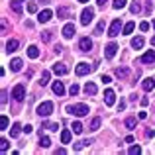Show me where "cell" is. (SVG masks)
I'll return each mask as SVG.
<instances>
[{"label":"cell","mask_w":155,"mask_h":155,"mask_svg":"<svg viewBox=\"0 0 155 155\" xmlns=\"http://www.w3.org/2000/svg\"><path fill=\"white\" fill-rule=\"evenodd\" d=\"M114 73H116V77H118V79H128V75H130V69H128V67H118Z\"/></svg>","instance_id":"cell-20"},{"label":"cell","mask_w":155,"mask_h":155,"mask_svg":"<svg viewBox=\"0 0 155 155\" xmlns=\"http://www.w3.org/2000/svg\"><path fill=\"white\" fill-rule=\"evenodd\" d=\"M91 71H92V67H91L88 63H79V65H77V69H75V73H77L79 77H83V75H88Z\"/></svg>","instance_id":"cell-10"},{"label":"cell","mask_w":155,"mask_h":155,"mask_svg":"<svg viewBox=\"0 0 155 155\" xmlns=\"http://www.w3.org/2000/svg\"><path fill=\"white\" fill-rule=\"evenodd\" d=\"M137 118H140V120H145V118H147V112H140V116H137Z\"/></svg>","instance_id":"cell-52"},{"label":"cell","mask_w":155,"mask_h":155,"mask_svg":"<svg viewBox=\"0 0 155 155\" xmlns=\"http://www.w3.org/2000/svg\"><path fill=\"white\" fill-rule=\"evenodd\" d=\"M22 132H24V128L16 122V124L12 126V130H10V137H14V140H16V137H20V134H22Z\"/></svg>","instance_id":"cell-19"},{"label":"cell","mask_w":155,"mask_h":155,"mask_svg":"<svg viewBox=\"0 0 155 155\" xmlns=\"http://www.w3.org/2000/svg\"><path fill=\"white\" fill-rule=\"evenodd\" d=\"M79 49L83 51V53H88L92 49V39L91 38H87V35H84V38H81V41H79Z\"/></svg>","instance_id":"cell-7"},{"label":"cell","mask_w":155,"mask_h":155,"mask_svg":"<svg viewBox=\"0 0 155 155\" xmlns=\"http://www.w3.org/2000/svg\"><path fill=\"white\" fill-rule=\"evenodd\" d=\"M124 108H126V100H120V104H118V112H122Z\"/></svg>","instance_id":"cell-48"},{"label":"cell","mask_w":155,"mask_h":155,"mask_svg":"<svg viewBox=\"0 0 155 155\" xmlns=\"http://www.w3.org/2000/svg\"><path fill=\"white\" fill-rule=\"evenodd\" d=\"M61 34H63L65 39H71L73 35H75V24H65L63 30H61Z\"/></svg>","instance_id":"cell-9"},{"label":"cell","mask_w":155,"mask_h":155,"mask_svg":"<svg viewBox=\"0 0 155 155\" xmlns=\"http://www.w3.org/2000/svg\"><path fill=\"white\" fill-rule=\"evenodd\" d=\"M35 114H38L39 118H47L53 114V102H49V100H45V102L38 104V108H35Z\"/></svg>","instance_id":"cell-1"},{"label":"cell","mask_w":155,"mask_h":155,"mask_svg":"<svg viewBox=\"0 0 155 155\" xmlns=\"http://www.w3.org/2000/svg\"><path fill=\"white\" fill-rule=\"evenodd\" d=\"M53 51H55V53H57V55H59V53H61V51H63V47H61V45H55V47H53Z\"/></svg>","instance_id":"cell-49"},{"label":"cell","mask_w":155,"mask_h":155,"mask_svg":"<svg viewBox=\"0 0 155 155\" xmlns=\"http://www.w3.org/2000/svg\"><path fill=\"white\" fill-rule=\"evenodd\" d=\"M51 39H53V34H51V31H41V41L49 43Z\"/></svg>","instance_id":"cell-37"},{"label":"cell","mask_w":155,"mask_h":155,"mask_svg":"<svg viewBox=\"0 0 155 155\" xmlns=\"http://www.w3.org/2000/svg\"><path fill=\"white\" fill-rule=\"evenodd\" d=\"M39 145H41V147H49V145H51V140L47 136H41V134H39Z\"/></svg>","instance_id":"cell-32"},{"label":"cell","mask_w":155,"mask_h":155,"mask_svg":"<svg viewBox=\"0 0 155 155\" xmlns=\"http://www.w3.org/2000/svg\"><path fill=\"white\" fill-rule=\"evenodd\" d=\"M140 30H141V31H147V30H149V22H141V24H140Z\"/></svg>","instance_id":"cell-43"},{"label":"cell","mask_w":155,"mask_h":155,"mask_svg":"<svg viewBox=\"0 0 155 155\" xmlns=\"http://www.w3.org/2000/svg\"><path fill=\"white\" fill-rule=\"evenodd\" d=\"M100 124H102V122H100V118H94V120L91 122V130H92V132H96V130L100 128Z\"/></svg>","instance_id":"cell-39"},{"label":"cell","mask_w":155,"mask_h":155,"mask_svg":"<svg viewBox=\"0 0 155 155\" xmlns=\"http://www.w3.org/2000/svg\"><path fill=\"white\" fill-rule=\"evenodd\" d=\"M84 92L91 94V96H94L96 94V84L94 83H87V84H84Z\"/></svg>","instance_id":"cell-26"},{"label":"cell","mask_w":155,"mask_h":155,"mask_svg":"<svg viewBox=\"0 0 155 155\" xmlns=\"http://www.w3.org/2000/svg\"><path fill=\"white\" fill-rule=\"evenodd\" d=\"M49 79H51V73H49V71H43V73H41V81H39V84H41V87H45V84L49 83Z\"/></svg>","instance_id":"cell-31"},{"label":"cell","mask_w":155,"mask_h":155,"mask_svg":"<svg viewBox=\"0 0 155 155\" xmlns=\"http://www.w3.org/2000/svg\"><path fill=\"white\" fill-rule=\"evenodd\" d=\"M18 47H20V41H18V39H8V41H6V53L18 51Z\"/></svg>","instance_id":"cell-17"},{"label":"cell","mask_w":155,"mask_h":155,"mask_svg":"<svg viewBox=\"0 0 155 155\" xmlns=\"http://www.w3.org/2000/svg\"><path fill=\"white\" fill-rule=\"evenodd\" d=\"M65 110H67L69 114H75V116H79V118H81V116H87V114H88V106L83 104V102H81V104H75V106H67Z\"/></svg>","instance_id":"cell-2"},{"label":"cell","mask_w":155,"mask_h":155,"mask_svg":"<svg viewBox=\"0 0 155 155\" xmlns=\"http://www.w3.org/2000/svg\"><path fill=\"white\" fill-rule=\"evenodd\" d=\"M126 143H134V136H128V137H126Z\"/></svg>","instance_id":"cell-53"},{"label":"cell","mask_w":155,"mask_h":155,"mask_svg":"<svg viewBox=\"0 0 155 155\" xmlns=\"http://www.w3.org/2000/svg\"><path fill=\"white\" fill-rule=\"evenodd\" d=\"M69 16H71V10H69V8H65V6L57 8V18L65 20V18H69Z\"/></svg>","instance_id":"cell-21"},{"label":"cell","mask_w":155,"mask_h":155,"mask_svg":"<svg viewBox=\"0 0 155 155\" xmlns=\"http://www.w3.org/2000/svg\"><path fill=\"white\" fill-rule=\"evenodd\" d=\"M28 57H30V59H38V57H39V49L35 45H30V47H28Z\"/></svg>","instance_id":"cell-23"},{"label":"cell","mask_w":155,"mask_h":155,"mask_svg":"<svg viewBox=\"0 0 155 155\" xmlns=\"http://www.w3.org/2000/svg\"><path fill=\"white\" fill-rule=\"evenodd\" d=\"M92 18H94V10H92V8H84V10L81 12V24H83V26H88V24L92 22Z\"/></svg>","instance_id":"cell-4"},{"label":"cell","mask_w":155,"mask_h":155,"mask_svg":"<svg viewBox=\"0 0 155 155\" xmlns=\"http://www.w3.org/2000/svg\"><path fill=\"white\" fill-rule=\"evenodd\" d=\"M28 12H30V14H35V12H38V4L30 2V4H28Z\"/></svg>","instance_id":"cell-42"},{"label":"cell","mask_w":155,"mask_h":155,"mask_svg":"<svg viewBox=\"0 0 155 155\" xmlns=\"http://www.w3.org/2000/svg\"><path fill=\"white\" fill-rule=\"evenodd\" d=\"M24 132H26V134H31V132H34V128H31V126H26V128H24Z\"/></svg>","instance_id":"cell-51"},{"label":"cell","mask_w":155,"mask_h":155,"mask_svg":"<svg viewBox=\"0 0 155 155\" xmlns=\"http://www.w3.org/2000/svg\"><path fill=\"white\" fill-rule=\"evenodd\" d=\"M41 128L49 130V132H57V128H59V124H57V122H43V124H41Z\"/></svg>","instance_id":"cell-27"},{"label":"cell","mask_w":155,"mask_h":155,"mask_svg":"<svg viewBox=\"0 0 155 155\" xmlns=\"http://www.w3.org/2000/svg\"><path fill=\"white\" fill-rule=\"evenodd\" d=\"M84 147H88V145H87V141H77V143L75 145H73V149H75V151H81V149H84Z\"/></svg>","instance_id":"cell-38"},{"label":"cell","mask_w":155,"mask_h":155,"mask_svg":"<svg viewBox=\"0 0 155 155\" xmlns=\"http://www.w3.org/2000/svg\"><path fill=\"white\" fill-rule=\"evenodd\" d=\"M151 45L155 47V35H153V38H151Z\"/></svg>","instance_id":"cell-57"},{"label":"cell","mask_w":155,"mask_h":155,"mask_svg":"<svg viewBox=\"0 0 155 155\" xmlns=\"http://www.w3.org/2000/svg\"><path fill=\"white\" fill-rule=\"evenodd\" d=\"M6 100H8V92H6V91H2V98H0V102H2V106L6 104Z\"/></svg>","instance_id":"cell-47"},{"label":"cell","mask_w":155,"mask_h":155,"mask_svg":"<svg viewBox=\"0 0 155 155\" xmlns=\"http://www.w3.org/2000/svg\"><path fill=\"white\" fill-rule=\"evenodd\" d=\"M141 88H143L145 92H151L153 88H155V79H153V77H147V79L141 83Z\"/></svg>","instance_id":"cell-15"},{"label":"cell","mask_w":155,"mask_h":155,"mask_svg":"<svg viewBox=\"0 0 155 155\" xmlns=\"http://www.w3.org/2000/svg\"><path fill=\"white\" fill-rule=\"evenodd\" d=\"M55 153H59V155H65V153H67V151H65V149L63 147H59V149H57V151Z\"/></svg>","instance_id":"cell-54"},{"label":"cell","mask_w":155,"mask_h":155,"mask_svg":"<svg viewBox=\"0 0 155 155\" xmlns=\"http://www.w3.org/2000/svg\"><path fill=\"white\" fill-rule=\"evenodd\" d=\"M51 71L53 73H55V75H67V71H69V69H67V65H65V63H55V65H53V67H51Z\"/></svg>","instance_id":"cell-13"},{"label":"cell","mask_w":155,"mask_h":155,"mask_svg":"<svg viewBox=\"0 0 155 155\" xmlns=\"http://www.w3.org/2000/svg\"><path fill=\"white\" fill-rule=\"evenodd\" d=\"M114 102H116V94H114V91H104V104L106 106H114Z\"/></svg>","instance_id":"cell-12"},{"label":"cell","mask_w":155,"mask_h":155,"mask_svg":"<svg viewBox=\"0 0 155 155\" xmlns=\"http://www.w3.org/2000/svg\"><path fill=\"white\" fill-rule=\"evenodd\" d=\"M120 30H124V26H122V20H114L112 24H110V30H108V35L110 38H116V35H120Z\"/></svg>","instance_id":"cell-5"},{"label":"cell","mask_w":155,"mask_h":155,"mask_svg":"<svg viewBox=\"0 0 155 155\" xmlns=\"http://www.w3.org/2000/svg\"><path fill=\"white\" fill-rule=\"evenodd\" d=\"M128 153L130 155H137V153H141V147H140V145H132V147L128 149Z\"/></svg>","instance_id":"cell-41"},{"label":"cell","mask_w":155,"mask_h":155,"mask_svg":"<svg viewBox=\"0 0 155 155\" xmlns=\"http://www.w3.org/2000/svg\"><path fill=\"white\" fill-rule=\"evenodd\" d=\"M38 2H39V4H49L51 0H38Z\"/></svg>","instance_id":"cell-56"},{"label":"cell","mask_w":155,"mask_h":155,"mask_svg":"<svg viewBox=\"0 0 155 155\" xmlns=\"http://www.w3.org/2000/svg\"><path fill=\"white\" fill-rule=\"evenodd\" d=\"M79 2H88V0H79Z\"/></svg>","instance_id":"cell-58"},{"label":"cell","mask_w":155,"mask_h":155,"mask_svg":"<svg viewBox=\"0 0 155 155\" xmlns=\"http://www.w3.org/2000/svg\"><path fill=\"white\" fill-rule=\"evenodd\" d=\"M8 124H10L8 118L6 116H0V130H8Z\"/></svg>","instance_id":"cell-40"},{"label":"cell","mask_w":155,"mask_h":155,"mask_svg":"<svg viewBox=\"0 0 155 155\" xmlns=\"http://www.w3.org/2000/svg\"><path fill=\"white\" fill-rule=\"evenodd\" d=\"M136 124H137V120L134 116H130V118H126V122H124V126L128 130H136Z\"/></svg>","instance_id":"cell-24"},{"label":"cell","mask_w":155,"mask_h":155,"mask_svg":"<svg viewBox=\"0 0 155 155\" xmlns=\"http://www.w3.org/2000/svg\"><path fill=\"white\" fill-rule=\"evenodd\" d=\"M22 65H24V61L16 57V59H12V61H10V71H14V73L22 71Z\"/></svg>","instance_id":"cell-18"},{"label":"cell","mask_w":155,"mask_h":155,"mask_svg":"<svg viewBox=\"0 0 155 155\" xmlns=\"http://www.w3.org/2000/svg\"><path fill=\"white\" fill-rule=\"evenodd\" d=\"M8 145H10V141H8L6 137H2V140H0V151L6 153V151H8Z\"/></svg>","instance_id":"cell-36"},{"label":"cell","mask_w":155,"mask_h":155,"mask_svg":"<svg viewBox=\"0 0 155 155\" xmlns=\"http://www.w3.org/2000/svg\"><path fill=\"white\" fill-rule=\"evenodd\" d=\"M149 104V98L147 96H143V98H141V106H147Z\"/></svg>","instance_id":"cell-50"},{"label":"cell","mask_w":155,"mask_h":155,"mask_svg":"<svg viewBox=\"0 0 155 155\" xmlns=\"http://www.w3.org/2000/svg\"><path fill=\"white\" fill-rule=\"evenodd\" d=\"M51 91H53V94L63 96V94H65V87H63V83H61V81H55V83L51 84Z\"/></svg>","instance_id":"cell-14"},{"label":"cell","mask_w":155,"mask_h":155,"mask_svg":"<svg viewBox=\"0 0 155 155\" xmlns=\"http://www.w3.org/2000/svg\"><path fill=\"white\" fill-rule=\"evenodd\" d=\"M8 31V22H6V18H2V34H6Z\"/></svg>","instance_id":"cell-46"},{"label":"cell","mask_w":155,"mask_h":155,"mask_svg":"<svg viewBox=\"0 0 155 155\" xmlns=\"http://www.w3.org/2000/svg\"><path fill=\"white\" fill-rule=\"evenodd\" d=\"M118 49H120V47H118V45H116L114 41H110L108 45L104 47V57H106V59H112V57H114V55L118 53Z\"/></svg>","instance_id":"cell-6"},{"label":"cell","mask_w":155,"mask_h":155,"mask_svg":"<svg viewBox=\"0 0 155 155\" xmlns=\"http://www.w3.org/2000/svg\"><path fill=\"white\" fill-rule=\"evenodd\" d=\"M143 43H145V39L141 38V35H137V38L132 39V47H134V49H141V47H143Z\"/></svg>","instance_id":"cell-22"},{"label":"cell","mask_w":155,"mask_h":155,"mask_svg":"<svg viewBox=\"0 0 155 155\" xmlns=\"http://www.w3.org/2000/svg\"><path fill=\"white\" fill-rule=\"evenodd\" d=\"M126 4H128V0H114L112 8L114 10H122V8H126Z\"/></svg>","instance_id":"cell-30"},{"label":"cell","mask_w":155,"mask_h":155,"mask_svg":"<svg viewBox=\"0 0 155 155\" xmlns=\"http://www.w3.org/2000/svg\"><path fill=\"white\" fill-rule=\"evenodd\" d=\"M71 130H73V134H83V124L81 122H73Z\"/></svg>","instance_id":"cell-34"},{"label":"cell","mask_w":155,"mask_h":155,"mask_svg":"<svg viewBox=\"0 0 155 155\" xmlns=\"http://www.w3.org/2000/svg\"><path fill=\"white\" fill-rule=\"evenodd\" d=\"M141 63H143V65H151L153 63V61H155V51L153 49H149V51H145L143 53V55H141Z\"/></svg>","instance_id":"cell-11"},{"label":"cell","mask_w":155,"mask_h":155,"mask_svg":"<svg viewBox=\"0 0 155 155\" xmlns=\"http://www.w3.org/2000/svg\"><path fill=\"white\" fill-rule=\"evenodd\" d=\"M71 141V130H63L61 132V143H69Z\"/></svg>","instance_id":"cell-28"},{"label":"cell","mask_w":155,"mask_h":155,"mask_svg":"<svg viewBox=\"0 0 155 155\" xmlns=\"http://www.w3.org/2000/svg\"><path fill=\"white\" fill-rule=\"evenodd\" d=\"M130 12H132V14H140V12H141V4L134 0V2L130 4Z\"/></svg>","instance_id":"cell-29"},{"label":"cell","mask_w":155,"mask_h":155,"mask_svg":"<svg viewBox=\"0 0 155 155\" xmlns=\"http://www.w3.org/2000/svg\"><path fill=\"white\" fill-rule=\"evenodd\" d=\"M12 96H14L16 102H22V100L26 98V87H24V84H16V87L12 88Z\"/></svg>","instance_id":"cell-3"},{"label":"cell","mask_w":155,"mask_h":155,"mask_svg":"<svg viewBox=\"0 0 155 155\" xmlns=\"http://www.w3.org/2000/svg\"><path fill=\"white\" fill-rule=\"evenodd\" d=\"M106 2H108V0H96V4H98V6H104Z\"/></svg>","instance_id":"cell-55"},{"label":"cell","mask_w":155,"mask_h":155,"mask_svg":"<svg viewBox=\"0 0 155 155\" xmlns=\"http://www.w3.org/2000/svg\"><path fill=\"white\" fill-rule=\"evenodd\" d=\"M51 18H53V12L49 10V8H45V10H41V12L38 14V22H39V24H47Z\"/></svg>","instance_id":"cell-8"},{"label":"cell","mask_w":155,"mask_h":155,"mask_svg":"<svg viewBox=\"0 0 155 155\" xmlns=\"http://www.w3.org/2000/svg\"><path fill=\"white\" fill-rule=\"evenodd\" d=\"M79 91H81V88H79V84H77V83H73L71 87H69V94H71V96H77V94H79Z\"/></svg>","instance_id":"cell-35"},{"label":"cell","mask_w":155,"mask_h":155,"mask_svg":"<svg viewBox=\"0 0 155 155\" xmlns=\"http://www.w3.org/2000/svg\"><path fill=\"white\" fill-rule=\"evenodd\" d=\"M10 8H12V12H14V14L22 16V12H24V8H22V0H10Z\"/></svg>","instance_id":"cell-16"},{"label":"cell","mask_w":155,"mask_h":155,"mask_svg":"<svg viewBox=\"0 0 155 155\" xmlns=\"http://www.w3.org/2000/svg\"><path fill=\"white\" fill-rule=\"evenodd\" d=\"M134 30H136V22H128L124 26V30H122V34H124V35H130Z\"/></svg>","instance_id":"cell-25"},{"label":"cell","mask_w":155,"mask_h":155,"mask_svg":"<svg viewBox=\"0 0 155 155\" xmlns=\"http://www.w3.org/2000/svg\"><path fill=\"white\" fill-rule=\"evenodd\" d=\"M104 28H106V22H104V20H100V22H98V26H96V30H94V35H102Z\"/></svg>","instance_id":"cell-33"},{"label":"cell","mask_w":155,"mask_h":155,"mask_svg":"<svg viewBox=\"0 0 155 155\" xmlns=\"http://www.w3.org/2000/svg\"><path fill=\"white\" fill-rule=\"evenodd\" d=\"M100 81H102V83H104V84H108V83H112V79H110V77H108V75H102V77H100Z\"/></svg>","instance_id":"cell-45"},{"label":"cell","mask_w":155,"mask_h":155,"mask_svg":"<svg viewBox=\"0 0 155 155\" xmlns=\"http://www.w3.org/2000/svg\"><path fill=\"white\" fill-rule=\"evenodd\" d=\"M145 137H155V130H153V128L145 130Z\"/></svg>","instance_id":"cell-44"}]
</instances>
